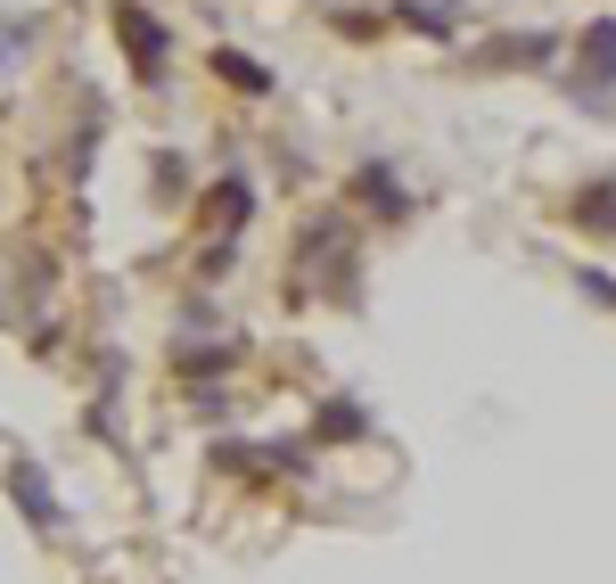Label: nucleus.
Returning <instances> with one entry per match:
<instances>
[{
	"mask_svg": "<svg viewBox=\"0 0 616 584\" xmlns=\"http://www.w3.org/2000/svg\"><path fill=\"white\" fill-rule=\"evenodd\" d=\"M17 486H25V502H34V519H41V527H58V502H50V486H41V470H34V461H17Z\"/></svg>",
	"mask_w": 616,
	"mask_h": 584,
	"instance_id": "obj_1",
	"label": "nucleus"
}]
</instances>
